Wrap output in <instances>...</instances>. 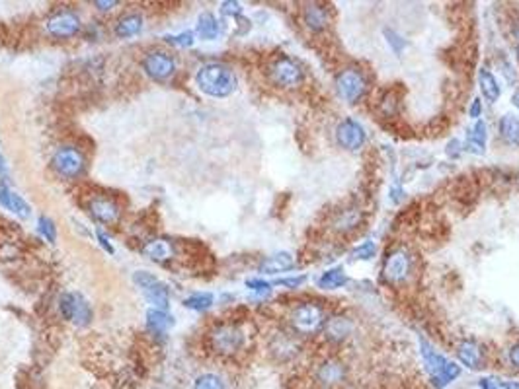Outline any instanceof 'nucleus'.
I'll use <instances>...</instances> for the list:
<instances>
[{
  "mask_svg": "<svg viewBox=\"0 0 519 389\" xmlns=\"http://www.w3.org/2000/svg\"><path fill=\"white\" fill-rule=\"evenodd\" d=\"M488 129L486 124L479 121L474 124L467 137V150L472 152V154H484V148H486V139H488Z\"/></svg>",
  "mask_w": 519,
  "mask_h": 389,
  "instance_id": "obj_23",
  "label": "nucleus"
},
{
  "mask_svg": "<svg viewBox=\"0 0 519 389\" xmlns=\"http://www.w3.org/2000/svg\"><path fill=\"white\" fill-rule=\"evenodd\" d=\"M336 142L340 148L355 152L365 144V129L355 119L347 117L336 127Z\"/></svg>",
  "mask_w": 519,
  "mask_h": 389,
  "instance_id": "obj_9",
  "label": "nucleus"
},
{
  "mask_svg": "<svg viewBox=\"0 0 519 389\" xmlns=\"http://www.w3.org/2000/svg\"><path fill=\"white\" fill-rule=\"evenodd\" d=\"M479 84H480V92H482V95H484L488 101H498L502 90H500V84H498V80H496V76L490 72V70L480 69Z\"/></svg>",
  "mask_w": 519,
  "mask_h": 389,
  "instance_id": "obj_24",
  "label": "nucleus"
},
{
  "mask_svg": "<svg viewBox=\"0 0 519 389\" xmlns=\"http://www.w3.org/2000/svg\"><path fill=\"white\" fill-rule=\"evenodd\" d=\"M143 30V18L139 14H127L123 18H119L116 23V35L119 39H127L137 35Z\"/></svg>",
  "mask_w": 519,
  "mask_h": 389,
  "instance_id": "obj_22",
  "label": "nucleus"
},
{
  "mask_svg": "<svg viewBox=\"0 0 519 389\" xmlns=\"http://www.w3.org/2000/svg\"><path fill=\"white\" fill-rule=\"evenodd\" d=\"M166 41L176 47H189L194 45V33L191 31H182L178 35H166Z\"/></svg>",
  "mask_w": 519,
  "mask_h": 389,
  "instance_id": "obj_34",
  "label": "nucleus"
},
{
  "mask_svg": "<svg viewBox=\"0 0 519 389\" xmlns=\"http://www.w3.org/2000/svg\"><path fill=\"white\" fill-rule=\"evenodd\" d=\"M246 286L252 288V290H256V292H268L269 288H272V284L262 279H250L246 280Z\"/></svg>",
  "mask_w": 519,
  "mask_h": 389,
  "instance_id": "obj_36",
  "label": "nucleus"
},
{
  "mask_svg": "<svg viewBox=\"0 0 519 389\" xmlns=\"http://www.w3.org/2000/svg\"><path fill=\"white\" fill-rule=\"evenodd\" d=\"M143 253L149 257V259H152V261L162 263V261H168L174 255V248L168 240L157 238V240L147 241V245L143 248Z\"/></svg>",
  "mask_w": 519,
  "mask_h": 389,
  "instance_id": "obj_20",
  "label": "nucleus"
},
{
  "mask_svg": "<svg viewBox=\"0 0 519 389\" xmlns=\"http://www.w3.org/2000/svg\"><path fill=\"white\" fill-rule=\"evenodd\" d=\"M221 12H223L225 16H240V12H242V6H240L238 2L227 0V2H223V4H221Z\"/></svg>",
  "mask_w": 519,
  "mask_h": 389,
  "instance_id": "obj_35",
  "label": "nucleus"
},
{
  "mask_svg": "<svg viewBox=\"0 0 519 389\" xmlns=\"http://www.w3.org/2000/svg\"><path fill=\"white\" fill-rule=\"evenodd\" d=\"M269 78L279 88H297L303 82V69L289 57H279L269 66Z\"/></svg>",
  "mask_w": 519,
  "mask_h": 389,
  "instance_id": "obj_7",
  "label": "nucleus"
},
{
  "mask_svg": "<svg viewBox=\"0 0 519 389\" xmlns=\"http://www.w3.org/2000/svg\"><path fill=\"white\" fill-rule=\"evenodd\" d=\"M334 86H336V92L346 103H359L362 98L367 92V80L362 70L355 69V66H347V69L340 70L336 78H334Z\"/></svg>",
  "mask_w": 519,
  "mask_h": 389,
  "instance_id": "obj_3",
  "label": "nucleus"
},
{
  "mask_svg": "<svg viewBox=\"0 0 519 389\" xmlns=\"http://www.w3.org/2000/svg\"><path fill=\"white\" fill-rule=\"evenodd\" d=\"M500 137L506 144L519 148V119L513 115H503L500 119Z\"/></svg>",
  "mask_w": 519,
  "mask_h": 389,
  "instance_id": "obj_25",
  "label": "nucleus"
},
{
  "mask_svg": "<svg viewBox=\"0 0 519 389\" xmlns=\"http://www.w3.org/2000/svg\"><path fill=\"white\" fill-rule=\"evenodd\" d=\"M10 194H12V191H9V187L0 183V204L9 210H10Z\"/></svg>",
  "mask_w": 519,
  "mask_h": 389,
  "instance_id": "obj_40",
  "label": "nucleus"
},
{
  "mask_svg": "<svg viewBox=\"0 0 519 389\" xmlns=\"http://www.w3.org/2000/svg\"><path fill=\"white\" fill-rule=\"evenodd\" d=\"M386 37H391V39H389V41H391V45H393V49H394V51H396V53H401L402 49L406 47V41H398V39H401V37H398L396 33H394V35H393L391 31H386Z\"/></svg>",
  "mask_w": 519,
  "mask_h": 389,
  "instance_id": "obj_39",
  "label": "nucleus"
},
{
  "mask_svg": "<svg viewBox=\"0 0 519 389\" xmlns=\"http://www.w3.org/2000/svg\"><path fill=\"white\" fill-rule=\"evenodd\" d=\"M94 6H98L100 10H110V8L118 6V2H116V0H110V2H106V0H96Z\"/></svg>",
  "mask_w": 519,
  "mask_h": 389,
  "instance_id": "obj_43",
  "label": "nucleus"
},
{
  "mask_svg": "<svg viewBox=\"0 0 519 389\" xmlns=\"http://www.w3.org/2000/svg\"><path fill=\"white\" fill-rule=\"evenodd\" d=\"M352 333H354V321L347 315H334V318L326 319V323H324L326 341L332 342V344L347 341Z\"/></svg>",
  "mask_w": 519,
  "mask_h": 389,
  "instance_id": "obj_16",
  "label": "nucleus"
},
{
  "mask_svg": "<svg viewBox=\"0 0 519 389\" xmlns=\"http://www.w3.org/2000/svg\"><path fill=\"white\" fill-rule=\"evenodd\" d=\"M90 212L102 224H111L119 216V209L116 207V202H111L110 199H104V197L92 199V202H90Z\"/></svg>",
  "mask_w": 519,
  "mask_h": 389,
  "instance_id": "obj_18",
  "label": "nucleus"
},
{
  "mask_svg": "<svg viewBox=\"0 0 519 389\" xmlns=\"http://www.w3.org/2000/svg\"><path fill=\"white\" fill-rule=\"evenodd\" d=\"M508 360H510V364L519 370V341L515 344H511L510 350H508Z\"/></svg>",
  "mask_w": 519,
  "mask_h": 389,
  "instance_id": "obj_37",
  "label": "nucleus"
},
{
  "mask_svg": "<svg viewBox=\"0 0 519 389\" xmlns=\"http://www.w3.org/2000/svg\"><path fill=\"white\" fill-rule=\"evenodd\" d=\"M197 35L201 39H207V41H211V39L219 35V22H217V18L211 12H203L199 16V20H197Z\"/></svg>",
  "mask_w": 519,
  "mask_h": 389,
  "instance_id": "obj_27",
  "label": "nucleus"
},
{
  "mask_svg": "<svg viewBox=\"0 0 519 389\" xmlns=\"http://www.w3.org/2000/svg\"><path fill=\"white\" fill-rule=\"evenodd\" d=\"M143 69H145V72H147L150 78H155V80H166V78L174 74L176 62H174V59L168 53L155 51V53H149L145 57Z\"/></svg>",
  "mask_w": 519,
  "mask_h": 389,
  "instance_id": "obj_13",
  "label": "nucleus"
},
{
  "mask_svg": "<svg viewBox=\"0 0 519 389\" xmlns=\"http://www.w3.org/2000/svg\"><path fill=\"white\" fill-rule=\"evenodd\" d=\"M457 358H459L461 364L471 368V370H480L486 364L484 350H482L479 342L472 341V339H464V341L457 344Z\"/></svg>",
  "mask_w": 519,
  "mask_h": 389,
  "instance_id": "obj_15",
  "label": "nucleus"
},
{
  "mask_svg": "<svg viewBox=\"0 0 519 389\" xmlns=\"http://www.w3.org/2000/svg\"><path fill=\"white\" fill-rule=\"evenodd\" d=\"M422 356H424L425 370L430 373V380L435 388H445L451 381L459 378L461 368L455 362H449L441 356L437 350H433L428 342L422 341Z\"/></svg>",
  "mask_w": 519,
  "mask_h": 389,
  "instance_id": "obj_2",
  "label": "nucleus"
},
{
  "mask_svg": "<svg viewBox=\"0 0 519 389\" xmlns=\"http://www.w3.org/2000/svg\"><path fill=\"white\" fill-rule=\"evenodd\" d=\"M303 20H305V25H307L308 30L318 33V31H323L328 28L330 16H328V10L320 6V4H308V6L303 10Z\"/></svg>",
  "mask_w": 519,
  "mask_h": 389,
  "instance_id": "obj_17",
  "label": "nucleus"
},
{
  "mask_svg": "<svg viewBox=\"0 0 519 389\" xmlns=\"http://www.w3.org/2000/svg\"><path fill=\"white\" fill-rule=\"evenodd\" d=\"M133 280L139 284V288H143V292L147 296V300L152 303L155 310H162V311L168 310V306H170L168 290H166L164 284H162L155 274H150V272L147 271H139L133 274Z\"/></svg>",
  "mask_w": 519,
  "mask_h": 389,
  "instance_id": "obj_6",
  "label": "nucleus"
},
{
  "mask_svg": "<svg viewBox=\"0 0 519 389\" xmlns=\"http://www.w3.org/2000/svg\"><path fill=\"white\" fill-rule=\"evenodd\" d=\"M455 146H459V142H457V140H453V142L449 144V150H447V154L453 156V158H455ZM457 152H459V148H457Z\"/></svg>",
  "mask_w": 519,
  "mask_h": 389,
  "instance_id": "obj_46",
  "label": "nucleus"
},
{
  "mask_svg": "<svg viewBox=\"0 0 519 389\" xmlns=\"http://www.w3.org/2000/svg\"><path fill=\"white\" fill-rule=\"evenodd\" d=\"M291 325L299 335H315L320 329H324L326 323V315L320 303L316 302H305L299 303L295 310L291 311Z\"/></svg>",
  "mask_w": 519,
  "mask_h": 389,
  "instance_id": "obj_4",
  "label": "nucleus"
},
{
  "mask_svg": "<svg viewBox=\"0 0 519 389\" xmlns=\"http://www.w3.org/2000/svg\"><path fill=\"white\" fill-rule=\"evenodd\" d=\"M184 306L189 308V310L196 311L209 310L213 306V294H209V292H196V294L188 296V298L184 300Z\"/></svg>",
  "mask_w": 519,
  "mask_h": 389,
  "instance_id": "obj_29",
  "label": "nucleus"
},
{
  "mask_svg": "<svg viewBox=\"0 0 519 389\" xmlns=\"http://www.w3.org/2000/svg\"><path fill=\"white\" fill-rule=\"evenodd\" d=\"M383 279L389 284H404L410 279V272H412V255H410L406 249L394 248L393 251H389L383 261Z\"/></svg>",
  "mask_w": 519,
  "mask_h": 389,
  "instance_id": "obj_5",
  "label": "nucleus"
},
{
  "mask_svg": "<svg viewBox=\"0 0 519 389\" xmlns=\"http://www.w3.org/2000/svg\"><path fill=\"white\" fill-rule=\"evenodd\" d=\"M511 101H513V105H515V108L519 109V92L513 93V100H511Z\"/></svg>",
  "mask_w": 519,
  "mask_h": 389,
  "instance_id": "obj_47",
  "label": "nucleus"
},
{
  "mask_svg": "<svg viewBox=\"0 0 519 389\" xmlns=\"http://www.w3.org/2000/svg\"><path fill=\"white\" fill-rule=\"evenodd\" d=\"M79 30H80L79 16L74 14V12H69V10L59 12V14L53 16V18L48 22V31L53 35V37L69 39L72 37V35H77Z\"/></svg>",
  "mask_w": 519,
  "mask_h": 389,
  "instance_id": "obj_14",
  "label": "nucleus"
},
{
  "mask_svg": "<svg viewBox=\"0 0 519 389\" xmlns=\"http://www.w3.org/2000/svg\"><path fill=\"white\" fill-rule=\"evenodd\" d=\"M346 376H347L346 366H344V362H340L338 358H326V360H323V362L318 364V368H316L315 373L316 381H318L324 389H332L342 385V383L346 381Z\"/></svg>",
  "mask_w": 519,
  "mask_h": 389,
  "instance_id": "obj_12",
  "label": "nucleus"
},
{
  "mask_svg": "<svg viewBox=\"0 0 519 389\" xmlns=\"http://www.w3.org/2000/svg\"><path fill=\"white\" fill-rule=\"evenodd\" d=\"M362 210L359 209H344L340 210L338 214L334 216L332 220V226H334V230L336 232H342V233H347L355 230L357 226L362 224Z\"/></svg>",
  "mask_w": 519,
  "mask_h": 389,
  "instance_id": "obj_19",
  "label": "nucleus"
},
{
  "mask_svg": "<svg viewBox=\"0 0 519 389\" xmlns=\"http://www.w3.org/2000/svg\"><path fill=\"white\" fill-rule=\"evenodd\" d=\"M38 224H40L41 236H43V238H45L49 243H55V241H57V226H55V222H53V220H51V218H48V216H40V222H38Z\"/></svg>",
  "mask_w": 519,
  "mask_h": 389,
  "instance_id": "obj_32",
  "label": "nucleus"
},
{
  "mask_svg": "<svg viewBox=\"0 0 519 389\" xmlns=\"http://www.w3.org/2000/svg\"><path fill=\"white\" fill-rule=\"evenodd\" d=\"M480 389H503L502 381H496L492 378H484L480 380Z\"/></svg>",
  "mask_w": 519,
  "mask_h": 389,
  "instance_id": "obj_41",
  "label": "nucleus"
},
{
  "mask_svg": "<svg viewBox=\"0 0 519 389\" xmlns=\"http://www.w3.org/2000/svg\"><path fill=\"white\" fill-rule=\"evenodd\" d=\"M480 113H482V105H480V100H474L471 105V117L479 119Z\"/></svg>",
  "mask_w": 519,
  "mask_h": 389,
  "instance_id": "obj_44",
  "label": "nucleus"
},
{
  "mask_svg": "<svg viewBox=\"0 0 519 389\" xmlns=\"http://www.w3.org/2000/svg\"><path fill=\"white\" fill-rule=\"evenodd\" d=\"M59 310H61L65 319H69V321L77 323V325H86L88 321L92 319V311H90L88 302L82 298V296L74 294V292H69V294L61 296V300H59Z\"/></svg>",
  "mask_w": 519,
  "mask_h": 389,
  "instance_id": "obj_8",
  "label": "nucleus"
},
{
  "mask_svg": "<svg viewBox=\"0 0 519 389\" xmlns=\"http://www.w3.org/2000/svg\"><path fill=\"white\" fill-rule=\"evenodd\" d=\"M96 236H98V241H100V245H102V248L106 249V251H108L110 255H113V253H116V249H113V245H111L110 238H108V236H106L102 230H98V232H96Z\"/></svg>",
  "mask_w": 519,
  "mask_h": 389,
  "instance_id": "obj_38",
  "label": "nucleus"
},
{
  "mask_svg": "<svg viewBox=\"0 0 519 389\" xmlns=\"http://www.w3.org/2000/svg\"><path fill=\"white\" fill-rule=\"evenodd\" d=\"M303 282H305V277H295V279H284V280H279L277 284H281V286L297 288V286H301Z\"/></svg>",
  "mask_w": 519,
  "mask_h": 389,
  "instance_id": "obj_42",
  "label": "nucleus"
},
{
  "mask_svg": "<svg viewBox=\"0 0 519 389\" xmlns=\"http://www.w3.org/2000/svg\"><path fill=\"white\" fill-rule=\"evenodd\" d=\"M194 389H227L225 380L217 373H201L194 381Z\"/></svg>",
  "mask_w": 519,
  "mask_h": 389,
  "instance_id": "obj_30",
  "label": "nucleus"
},
{
  "mask_svg": "<svg viewBox=\"0 0 519 389\" xmlns=\"http://www.w3.org/2000/svg\"><path fill=\"white\" fill-rule=\"evenodd\" d=\"M196 82L199 90L211 98H227L236 88L235 72L228 69L227 64H221V62L203 64L197 72Z\"/></svg>",
  "mask_w": 519,
  "mask_h": 389,
  "instance_id": "obj_1",
  "label": "nucleus"
},
{
  "mask_svg": "<svg viewBox=\"0 0 519 389\" xmlns=\"http://www.w3.org/2000/svg\"><path fill=\"white\" fill-rule=\"evenodd\" d=\"M6 171H9V166H6V160H4V156L0 154V175H6Z\"/></svg>",
  "mask_w": 519,
  "mask_h": 389,
  "instance_id": "obj_45",
  "label": "nucleus"
},
{
  "mask_svg": "<svg viewBox=\"0 0 519 389\" xmlns=\"http://www.w3.org/2000/svg\"><path fill=\"white\" fill-rule=\"evenodd\" d=\"M53 168L63 178L74 179L84 171V158H82V154H80L77 148H61L53 156Z\"/></svg>",
  "mask_w": 519,
  "mask_h": 389,
  "instance_id": "obj_10",
  "label": "nucleus"
},
{
  "mask_svg": "<svg viewBox=\"0 0 519 389\" xmlns=\"http://www.w3.org/2000/svg\"><path fill=\"white\" fill-rule=\"evenodd\" d=\"M10 210L18 214L20 218H30L32 214V209H30V204L20 197L18 193H12L10 194Z\"/></svg>",
  "mask_w": 519,
  "mask_h": 389,
  "instance_id": "obj_31",
  "label": "nucleus"
},
{
  "mask_svg": "<svg viewBox=\"0 0 519 389\" xmlns=\"http://www.w3.org/2000/svg\"><path fill=\"white\" fill-rule=\"evenodd\" d=\"M377 255V248H375V243L373 241H363L359 248L354 249V259H373V257Z\"/></svg>",
  "mask_w": 519,
  "mask_h": 389,
  "instance_id": "obj_33",
  "label": "nucleus"
},
{
  "mask_svg": "<svg viewBox=\"0 0 519 389\" xmlns=\"http://www.w3.org/2000/svg\"><path fill=\"white\" fill-rule=\"evenodd\" d=\"M515 53H518V61H519V45H518V49H515Z\"/></svg>",
  "mask_w": 519,
  "mask_h": 389,
  "instance_id": "obj_48",
  "label": "nucleus"
},
{
  "mask_svg": "<svg viewBox=\"0 0 519 389\" xmlns=\"http://www.w3.org/2000/svg\"><path fill=\"white\" fill-rule=\"evenodd\" d=\"M244 335L236 325H221L213 333V349L219 354H235L242 349Z\"/></svg>",
  "mask_w": 519,
  "mask_h": 389,
  "instance_id": "obj_11",
  "label": "nucleus"
},
{
  "mask_svg": "<svg viewBox=\"0 0 519 389\" xmlns=\"http://www.w3.org/2000/svg\"><path fill=\"white\" fill-rule=\"evenodd\" d=\"M293 265H295L293 257L289 255V253L281 251V253H276V255L264 259L262 265H260V272H266V274H277V272H285V271H289V269H293Z\"/></svg>",
  "mask_w": 519,
  "mask_h": 389,
  "instance_id": "obj_21",
  "label": "nucleus"
},
{
  "mask_svg": "<svg viewBox=\"0 0 519 389\" xmlns=\"http://www.w3.org/2000/svg\"><path fill=\"white\" fill-rule=\"evenodd\" d=\"M170 325V318H168V313L162 310H149L147 311V327H149V331L152 335H157V337H164L166 329Z\"/></svg>",
  "mask_w": 519,
  "mask_h": 389,
  "instance_id": "obj_26",
  "label": "nucleus"
},
{
  "mask_svg": "<svg viewBox=\"0 0 519 389\" xmlns=\"http://www.w3.org/2000/svg\"><path fill=\"white\" fill-rule=\"evenodd\" d=\"M347 282V277L344 269L340 267H334V269H328L326 272H323V277L318 279V286L324 288V290H334V288L344 286Z\"/></svg>",
  "mask_w": 519,
  "mask_h": 389,
  "instance_id": "obj_28",
  "label": "nucleus"
}]
</instances>
